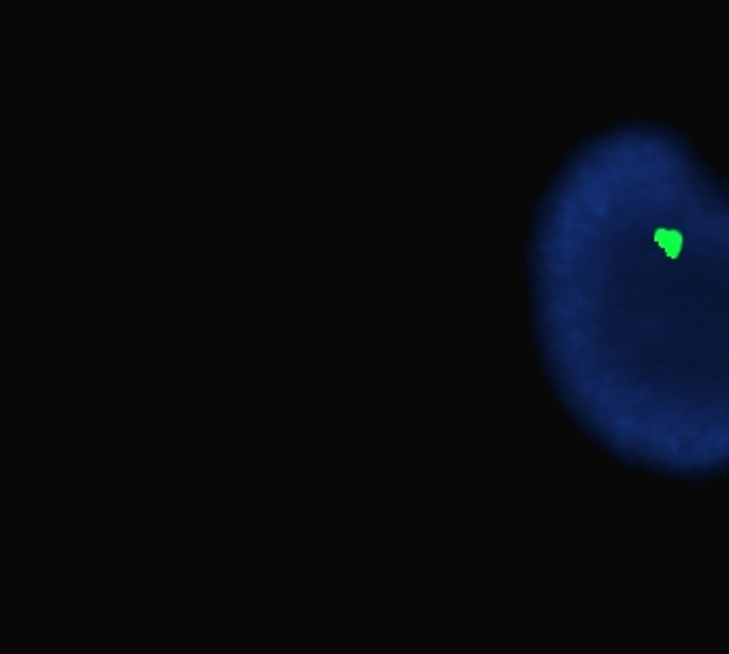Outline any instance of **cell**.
I'll use <instances>...</instances> for the list:
<instances>
[{
  "mask_svg": "<svg viewBox=\"0 0 729 654\" xmlns=\"http://www.w3.org/2000/svg\"><path fill=\"white\" fill-rule=\"evenodd\" d=\"M655 242L665 250L669 259H676L682 248V236L674 229H657L655 231Z\"/></svg>",
  "mask_w": 729,
  "mask_h": 654,
  "instance_id": "1",
  "label": "cell"
}]
</instances>
